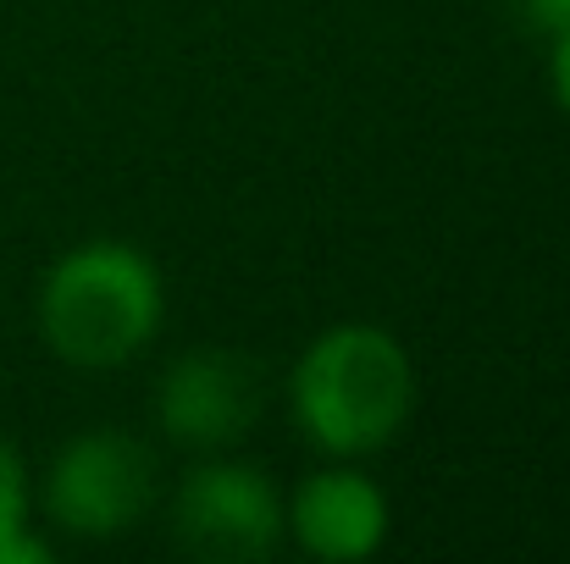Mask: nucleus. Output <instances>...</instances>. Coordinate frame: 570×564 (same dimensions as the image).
<instances>
[{
	"instance_id": "nucleus-8",
	"label": "nucleus",
	"mask_w": 570,
	"mask_h": 564,
	"mask_svg": "<svg viewBox=\"0 0 570 564\" xmlns=\"http://www.w3.org/2000/svg\"><path fill=\"white\" fill-rule=\"evenodd\" d=\"M0 564H50V543L33 532H6L0 537Z\"/></svg>"
},
{
	"instance_id": "nucleus-6",
	"label": "nucleus",
	"mask_w": 570,
	"mask_h": 564,
	"mask_svg": "<svg viewBox=\"0 0 570 564\" xmlns=\"http://www.w3.org/2000/svg\"><path fill=\"white\" fill-rule=\"evenodd\" d=\"M288 532L311 560L361 564L387 543V493L355 465L316 471L288 498Z\"/></svg>"
},
{
	"instance_id": "nucleus-9",
	"label": "nucleus",
	"mask_w": 570,
	"mask_h": 564,
	"mask_svg": "<svg viewBox=\"0 0 570 564\" xmlns=\"http://www.w3.org/2000/svg\"><path fill=\"white\" fill-rule=\"evenodd\" d=\"M549 78H554V100L570 117V28L554 33V56H549Z\"/></svg>"
},
{
	"instance_id": "nucleus-5",
	"label": "nucleus",
	"mask_w": 570,
	"mask_h": 564,
	"mask_svg": "<svg viewBox=\"0 0 570 564\" xmlns=\"http://www.w3.org/2000/svg\"><path fill=\"white\" fill-rule=\"evenodd\" d=\"M261 415V366L233 349L178 355L156 387L161 432L194 454H227Z\"/></svg>"
},
{
	"instance_id": "nucleus-2",
	"label": "nucleus",
	"mask_w": 570,
	"mask_h": 564,
	"mask_svg": "<svg viewBox=\"0 0 570 564\" xmlns=\"http://www.w3.org/2000/svg\"><path fill=\"white\" fill-rule=\"evenodd\" d=\"M167 294L145 249L122 238H89L67 249L39 288V333L56 360L78 372H111L150 349Z\"/></svg>"
},
{
	"instance_id": "nucleus-4",
	"label": "nucleus",
	"mask_w": 570,
	"mask_h": 564,
	"mask_svg": "<svg viewBox=\"0 0 570 564\" xmlns=\"http://www.w3.org/2000/svg\"><path fill=\"white\" fill-rule=\"evenodd\" d=\"M173 537L205 564H261L288 537V504L266 471L205 454V465L178 482Z\"/></svg>"
},
{
	"instance_id": "nucleus-7",
	"label": "nucleus",
	"mask_w": 570,
	"mask_h": 564,
	"mask_svg": "<svg viewBox=\"0 0 570 564\" xmlns=\"http://www.w3.org/2000/svg\"><path fill=\"white\" fill-rule=\"evenodd\" d=\"M6 532H28V465L0 437V537Z\"/></svg>"
},
{
	"instance_id": "nucleus-1",
	"label": "nucleus",
	"mask_w": 570,
	"mask_h": 564,
	"mask_svg": "<svg viewBox=\"0 0 570 564\" xmlns=\"http://www.w3.org/2000/svg\"><path fill=\"white\" fill-rule=\"evenodd\" d=\"M288 398L299 432L322 454L366 459L404 432L415 409V366L393 333L372 321H344L305 344Z\"/></svg>"
},
{
	"instance_id": "nucleus-10",
	"label": "nucleus",
	"mask_w": 570,
	"mask_h": 564,
	"mask_svg": "<svg viewBox=\"0 0 570 564\" xmlns=\"http://www.w3.org/2000/svg\"><path fill=\"white\" fill-rule=\"evenodd\" d=\"M527 6V17L543 28V33H560V28H570V0H521Z\"/></svg>"
},
{
	"instance_id": "nucleus-3",
	"label": "nucleus",
	"mask_w": 570,
	"mask_h": 564,
	"mask_svg": "<svg viewBox=\"0 0 570 564\" xmlns=\"http://www.w3.org/2000/svg\"><path fill=\"white\" fill-rule=\"evenodd\" d=\"M150 504H156V459L139 437L111 426L72 437L45 471V515L83 543L134 532L150 515Z\"/></svg>"
}]
</instances>
